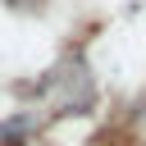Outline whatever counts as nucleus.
<instances>
[{"instance_id":"obj_1","label":"nucleus","mask_w":146,"mask_h":146,"mask_svg":"<svg viewBox=\"0 0 146 146\" xmlns=\"http://www.w3.org/2000/svg\"><path fill=\"white\" fill-rule=\"evenodd\" d=\"M23 132H27V119H14V123H5V128H0V137H5L9 146H18V141H23Z\"/></svg>"},{"instance_id":"obj_2","label":"nucleus","mask_w":146,"mask_h":146,"mask_svg":"<svg viewBox=\"0 0 146 146\" xmlns=\"http://www.w3.org/2000/svg\"><path fill=\"white\" fill-rule=\"evenodd\" d=\"M9 5H23V0H9Z\"/></svg>"}]
</instances>
